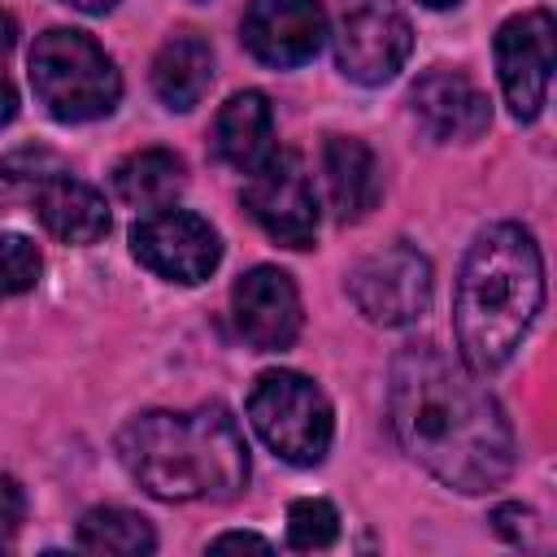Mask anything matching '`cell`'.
Returning <instances> with one entry per match:
<instances>
[{
    "label": "cell",
    "instance_id": "6da1fadb",
    "mask_svg": "<svg viewBox=\"0 0 557 557\" xmlns=\"http://www.w3.org/2000/svg\"><path fill=\"white\" fill-rule=\"evenodd\" d=\"M387 422L396 444L444 487L479 496L513 474L518 440L479 374L435 344H405L387 370Z\"/></svg>",
    "mask_w": 557,
    "mask_h": 557
},
{
    "label": "cell",
    "instance_id": "7a4b0ae2",
    "mask_svg": "<svg viewBox=\"0 0 557 557\" xmlns=\"http://www.w3.org/2000/svg\"><path fill=\"white\" fill-rule=\"evenodd\" d=\"M117 457L157 500H231L248 483V444L222 405L148 409L117 431Z\"/></svg>",
    "mask_w": 557,
    "mask_h": 557
},
{
    "label": "cell",
    "instance_id": "3957f363",
    "mask_svg": "<svg viewBox=\"0 0 557 557\" xmlns=\"http://www.w3.org/2000/svg\"><path fill=\"white\" fill-rule=\"evenodd\" d=\"M544 305V261L518 222H496L474 235L466 248L457 296H453V326L470 370L492 374L500 370L527 339L535 313Z\"/></svg>",
    "mask_w": 557,
    "mask_h": 557
},
{
    "label": "cell",
    "instance_id": "277c9868",
    "mask_svg": "<svg viewBox=\"0 0 557 557\" xmlns=\"http://www.w3.org/2000/svg\"><path fill=\"white\" fill-rule=\"evenodd\" d=\"M30 87L57 122H96L122 100V74L113 57L74 26H52L35 39Z\"/></svg>",
    "mask_w": 557,
    "mask_h": 557
},
{
    "label": "cell",
    "instance_id": "5b68a950",
    "mask_svg": "<svg viewBox=\"0 0 557 557\" xmlns=\"http://www.w3.org/2000/svg\"><path fill=\"white\" fill-rule=\"evenodd\" d=\"M248 422L261 435V444L292 466H318L335 435L331 400L313 379L296 370H265L252 383Z\"/></svg>",
    "mask_w": 557,
    "mask_h": 557
},
{
    "label": "cell",
    "instance_id": "8992f818",
    "mask_svg": "<svg viewBox=\"0 0 557 557\" xmlns=\"http://www.w3.org/2000/svg\"><path fill=\"white\" fill-rule=\"evenodd\" d=\"M331 39L344 78L361 87L392 83L413 52V26L396 0H339Z\"/></svg>",
    "mask_w": 557,
    "mask_h": 557
},
{
    "label": "cell",
    "instance_id": "52a82bcc",
    "mask_svg": "<svg viewBox=\"0 0 557 557\" xmlns=\"http://www.w3.org/2000/svg\"><path fill=\"white\" fill-rule=\"evenodd\" d=\"M348 300L357 305V313L374 326H409L426 313L431 305V287H435V274H431V261L409 248V244H387L370 257H361L348 278Z\"/></svg>",
    "mask_w": 557,
    "mask_h": 557
},
{
    "label": "cell",
    "instance_id": "ba28073f",
    "mask_svg": "<svg viewBox=\"0 0 557 557\" xmlns=\"http://www.w3.org/2000/svg\"><path fill=\"white\" fill-rule=\"evenodd\" d=\"M244 209L252 222L283 248H313L318 235V200L300 152L274 148L244 183Z\"/></svg>",
    "mask_w": 557,
    "mask_h": 557
},
{
    "label": "cell",
    "instance_id": "9c48e42d",
    "mask_svg": "<svg viewBox=\"0 0 557 557\" xmlns=\"http://www.w3.org/2000/svg\"><path fill=\"white\" fill-rule=\"evenodd\" d=\"M131 252L170 283H205L222 261V239L200 213L170 205L144 213L131 226Z\"/></svg>",
    "mask_w": 557,
    "mask_h": 557
},
{
    "label": "cell",
    "instance_id": "30bf717a",
    "mask_svg": "<svg viewBox=\"0 0 557 557\" xmlns=\"http://www.w3.org/2000/svg\"><path fill=\"white\" fill-rule=\"evenodd\" d=\"M553 39H557V26H553V13L548 9L513 13L496 30V74H500L505 104H509V113L518 122L540 117V109L548 100Z\"/></svg>",
    "mask_w": 557,
    "mask_h": 557
},
{
    "label": "cell",
    "instance_id": "8fae6325",
    "mask_svg": "<svg viewBox=\"0 0 557 557\" xmlns=\"http://www.w3.org/2000/svg\"><path fill=\"white\" fill-rule=\"evenodd\" d=\"M231 313H235V331L257 352L292 348L305 322L300 292L292 274L278 265H252L248 274H239V283L231 287Z\"/></svg>",
    "mask_w": 557,
    "mask_h": 557
},
{
    "label": "cell",
    "instance_id": "7c38bea8",
    "mask_svg": "<svg viewBox=\"0 0 557 557\" xmlns=\"http://www.w3.org/2000/svg\"><path fill=\"white\" fill-rule=\"evenodd\" d=\"M326 44V9L318 0H248L244 9V48L274 65L292 70L318 57Z\"/></svg>",
    "mask_w": 557,
    "mask_h": 557
},
{
    "label": "cell",
    "instance_id": "4fadbf2b",
    "mask_svg": "<svg viewBox=\"0 0 557 557\" xmlns=\"http://www.w3.org/2000/svg\"><path fill=\"white\" fill-rule=\"evenodd\" d=\"M413 117L426 126L431 139H444V144H470L479 139L487 126H492V104L483 96V87L474 78H466L461 70H426L413 91Z\"/></svg>",
    "mask_w": 557,
    "mask_h": 557
},
{
    "label": "cell",
    "instance_id": "5bb4252c",
    "mask_svg": "<svg viewBox=\"0 0 557 557\" xmlns=\"http://www.w3.org/2000/svg\"><path fill=\"white\" fill-rule=\"evenodd\" d=\"M30 196H35V213H39L44 231L61 244H96L109 231L104 196L96 187H87L83 178H74L70 170L35 183Z\"/></svg>",
    "mask_w": 557,
    "mask_h": 557
},
{
    "label": "cell",
    "instance_id": "9a60e30c",
    "mask_svg": "<svg viewBox=\"0 0 557 557\" xmlns=\"http://www.w3.org/2000/svg\"><path fill=\"white\" fill-rule=\"evenodd\" d=\"M322 174H326V196H331V209L339 222H361L383 196L379 161H374L370 144L352 139V135H326Z\"/></svg>",
    "mask_w": 557,
    "mask_h": 557
},
{
    "label": "cell",
    "instance_id": "2e32d148",
    "mask_svg": "<svg viewBox=\"0 0 557 557\" xmlns=\"http://www.w3.org/2000/svg\"><path fill=\"white\" fill-rule=\"evenodd\" d=\"M213 83V48L200 30H174L152 57V91L165 109L187 113Z\"/></svg>",
    "mask_w": 557,
    "mask_h": 557
},
{
    "label": "cell",
    "instance_id": "e0dca14e",
    "mask_svg": "<svg viewBox=\"0 0 557 557\" xmlns=\"http://www.w3.org/2000/svg\"><path fill=\"white\" fill-rule=\"evenodd\" d=\"M213 152L239 174H252L274 152V109L261 91H235L213 122Z\"/></svg>",
    "mask_w": 557,
    "mask_h": 557
},
{
    "label": "cell",
    "instance_id": "ac0fdd59",
    "mask_svg": "<svg viewBox=\"0 0 557 557\" xmlns=\"http://www.w3.org/2000/svg\"><path fill=\"white\" fill-rule=\"evenodd\" d=\"M183 183H187L183 157H174L170 148H139L126 161H117V170H113L117 200L131 205V209H139V213L170 209L178 200Z\"/></svg>",
    "mask_w": 557,
    "mask_h": 557
},
{
    "label": "cell",
    "instance_id": "d6986e66",
    "mask_svg": "<svg viewBox=\"0 0 557 557\" xmlns=\"http://www.w3.org/2000/svg\"><path fill=\"white\" fill-rule=\"evenodd\" d=\"M78 548L83 553H109V557H139L157 548V535L148 527V518H139L135 509L122 505H100L87 509L78 522Z\"/></svg>",
    "mask_w": 557,
    "mask_h": 557
},
{
    "label": "cell",
    "instance_id": "ffe728a7",
    "mask_svg": "<svg viewBox=\"0 0 557 557\" xmlns=\"http://www.w3.org/2000/svg\"><path fill=\"white\" fill-rule=\"evenodd\" d=\"M339 535V513L331 500H318V496H305L287 509V544L292 548H331Z\"/></svg>",
    "mask_w": 557,
    "mask_h": 557
},
{
    "label": "cell",
    "instance_id": "44dd1931",
    "mask_svg": "<svg viewBox=\"0 0 557 557\" xmlns=\"http://www.w3.org/2000/svg\"><path fill=\"white\" fill-rule=\"evenodd\" d=\"M44 274V257L26 235H0V300L30 292Z\"/></svg>",
    "mask_w": 557,
    "mask_h": 557
},
{
    "label": "cell",
    "instance_id": "7402d4cb",
    "mask_svg": "<svg viewBox=\"0 0 557 557\" xmlns=\"http://www.w3.org/2000/svg\"><path fill=\"white\" fill-rule=\"evenodd\" d=\"M65 165H61V157L57 152H48V148H22V152H13V157H4L0 161V178H13V183H44V178H52V174H61Z\"/></svg>",
    "mask_w": 557,
    "mask_h": 557
},
{
    "label": "cell",
    "instance_id": "603a6c76",
    "mask_svg": "<svg viewBox=\"0 0 557 557\" xmlns=\"http://www.w3.org/2000/svg\"><path fill=\"white\" fill-rule=\"evenodd\" d=\"M13 44H17V26H13L9 13H0V126H9L13 113H17V91L9 83V52H13Z\"/></svg>",
    "mask_w": 557,
    "mask_h": 557
},
{
    "label": "cell",
    "instance_id": "cb8c5ba5",
    "mask_svg": "<svg viewBox=\"0 0 557 557\" xmlns=\"http://www.w3.org/2000/svg\"><path fill=\"white\" fill-rule=\"evenodd\" d=\"M26 518V496H22V483L13 474L0 470V544L22 527Z\"/></svg>",
    "mask_w": 557,
    "mask_h": 557
},
{
    "label": "cell",
    "instance_id": "d4e9b609",
    "mask_svg": "<svg viewBox=\"0 0 557 557\" xmlns=\"http://www.w3.org/2000/svg\"><path fill=\"white\" fill-rule=\"evenodd\" d=\"M531 522H535V513L522 509V505H500V509L492 513V527H496L509 544H531Z\"/></svg>",
    "mask_w": 557,
    "mask_h": 557
},
{
    "label": "cell",
    "instance_id": "484cf974",
    "mask_svg": "<svg viewBox=\"0 0 557 557\" xmlns=\"http://www.w3.org/2000/svg\"><path fill=\"white\" fill-rule=\"evenodd\" d=\"M209 548H213V553H222V548H257V553H270V540H261V535H252V531H226V535H218Z\"/></svg>",
    "mask_w": 557,
    "mask_h": 557
},
{
    "label": "cell",
    "instance_id": "4316f807",
    "mask_svg": "<svg viewBox=\"0 0 557 557\" xmlns=\"http://www.w3.org/2000/svg\"><path fill=\"white\" fill-rule=\"evenodd\" d=\"M61 4H70V9H83V13H109L117 0H61Z\"/></svg>",
    "mask_w": 557,
    "mask_h": 557
},
{
    "label": "cell",
    "instance_id": "83f0119b",
    "mask_svg": "<svg viewBox=\"0 0 557 557\" xmlns=\"http://www.w3.org/2000/svg\"><path fill=\"white\" fill-rule=\"evenodd\" d=\"M418 4H426V9H457L461 0H418Z\"/></svg>",
    "mask_w": 557,
    "mask_h": 557
}]
</instances>
